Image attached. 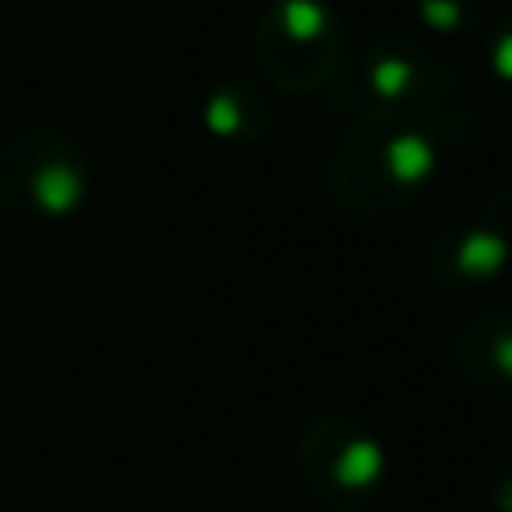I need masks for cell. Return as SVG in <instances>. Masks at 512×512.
<instances>
[{
  "label": "cell",
  "instance_id": "52a82bcc",
  "mask_svg": "<svg viewBox=\"0 0 512 512\" xmlns=\"http://www.w3.org/2000/svg\"><path fill=\"white\" fill-rule=\"evenodd\" d=\"M484 56H488L492 76H496V80H504V84H512V12L488 24Z\"/></svg>",
  "mask_w": 512,
  "mask_h": 512
},
{
  "label": "cell",
  "instance_id": "3957f363",
  "mask_svg": "<svg viewBox=\"0 0 512 512\" xmlns=\"http://www.w3.org/2000/svg\"><path fill=\"white\" fill-rule=\"evenodd\" d=\"M252 52L276 88L312 92L344 68L348 32L328 0H272L252 28Z\"/></svg>",
  "mask_w": 512,
  "mask_h": 512
},
{
  "label": "cell",
  "instance_id": "7a4b0ae2",
  "mask_svg": "<svg viewBox=\"0 0 512 512\" xmlns=\"http://www.w3.org/2000/svg\"><path fill=\"white\" fill-rule=\"evenodd\" d=\"M92 188L88 152L60 128H16L0 140V212L16 220H64Z\"/></svg>",
  "mask_w": 512,
  "mask_h": 512
},
{
  "label": "cell",
  "instance_id": "8992f818",
  "mask_svg": "<svg viewBox=\"0 0 512 512\" xmlns=\"http://www.w3.org/2000/svg\"><path fill=\"white\" fill-rule=\"evenodd\" d=\"M416 20L440 36H468L488 24V0H408Z\"/></svg>",
  "mask_w": 512,
  "mask_h": 512
},
{
  "label": "cell",
  "instance_id": "5b68a950",
  "mask_svg": "<svg viewBox=\"0 0 512 512\" xmlns=\"http://www.w3.org/2000/svg\"><path fill=\"white\" fill-rule=\"evenodd\" d=\"M272 116H276L272 96H268L256 80H244V76L224 80V84L208 96V104H204V124H208L216 136H224V140H252V136H264L268 124H272Z\"/></svg>",
  "mask_w": 512,
  "mask_h": 512
},
{
  "label": "cell",
  "instance_id": "6da1fadb",
  "mask_svg": "<svg viewBox=\"0 0 512 512\" xmlns=\"http://www.w3.org/2000/svg\"><path fill=\"white\" fill-rule=\"evenodd\" d=\"M432 112L436 104L360 112L344 148L332 156V176L348 172L356 196H412L440 160Z\"/></svg>",
  "mask_w": 512,
  "mask_h": 512
},
{
  "label": "cell",
  "instance_id": "277c9868",
  "mask_svg": "<svg viewBox=\"0 0 512 512\" xmlns=\"http://www.w3.org/2000/svg\"><path fill=\"white\" fill-rule=\"evenodd\" d=\"M452 64L436 56L424 40L404 32H384L368 40L348 64V88L368 108H416L440 104L452 88Z\"/></svg>",
  "mask_w": 512,
  "mask_h": 512
}]
</instances>
